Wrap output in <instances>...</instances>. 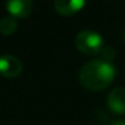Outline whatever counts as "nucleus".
<instances>
[{"label": "nucleus", "mask_w": 125, "mask_h": 125, "mask_svg": "<svg viewBox=\"0 0 125 125\" xmlns=\"http://www.w3.org/2000/svg\"><path fill=\"white\" fill-rule=\"evenodd\" d=\"M110 125H125V120H116Z\"/></svg>", "instance_id": "nucleus-9"}, {"label": "nucleus", "mask_w": 125, "mask_h": 125, "mask_svg": "<svg viewBox=\"0 0 125 125\" xmlns=\"http://www.w3.org/2000/svg\"><path fill=\"white\" fill-rule=\"evenodd\" d=\"M6 8L14 18H27L32 11V0H7Z\"/></svg>", "instance_id": "nucleus-4"}, {"label": "nucleus", "mask_w": 125, "mask_h": 125, "mask_svg": "<svg viewBox=\"0 0 125 125\" xmlns=\"http://www.w3.org/2000/svg\"><path fill=\"white\" fill-rule=\"evenodd\" d=\"M23 70V63L18 57L11 54L0 57V74L7 78H16Z\"/></svg>", "instance_id": "nucleus-3"}, {"label": "nucleus", "mask_w": 125, "mask_h": 125, "mask_svg": "<svg viewBox=\"0 0 125 125\" xmlns=\"http://www.w3.org/2000/svg\"><path fill=\"white\" fill-rule=\"evenodd\" d=\"M16 28H18L16 18L11 16V15H7V16L0 19V34L1 35H4V36L12 35L16 31Z\"/></svg>", "instance_id": "nucleus-7"}, {"label": "nucleus", "mask_w": 125, "mask_h": 125, "mask_svg": "<svg viewBox=\"0 0 125 125\" xmlns=\"http://www.w3.org/2000/svg\"><path fill=\"white\" fill-rule=\"evenodd\" d=\"M86 0H54V8L62 16H71L85 6Z\"/></svg>", "instance_id": "nucleus-6"}, {"label": "nucleus", "mask_w": 125, "mask_h": 125, "mask_svg": "<svg viewBox=\"0 0 125 125\" xmlns=\"http://www.w3.org/2000/svg\"><path fill=\"white\" fill-rule=\"evenodd\" d=\"M116 77V67L105 59H93L81 67L78 74L79 83L89 90H104L113 82Z\"/></svg>", "instance_id": "nucleus-1"}, {"label": "nucleus", "mask_w": 125, "mask_h": 125, "mask_svg": "<svg viewBox=\"0 0 125 125\" xmlns=\"http://www.w3.org/2000/svg\"><path fill=\"white\" fill-rule=\"evenodd\" d=\"M101 54H102V59L110 62V59H113V58L116 57V50H114L113 47H105V49L101 51Z\"/></svg>", "instance_id": "nucleus-8"}, {"label": "nucleus", "mask_w": 125, "mask_h": 125, "mask_svg": "<svg viewBox=\"0 0 125 125\" xmlns=\"http://www.w3.org/2000/svg\"><path fill=\"white\" fill-rule=\"evenodd\" d=\"M75 47L78 51L86 55H95L104 50L102 35L93 30L79 31L75 36Z\"/></svg>", "instance_id": "nucleus-2"}, {"label": "nucleus", "mask_w": 125, "mask_h": 125, "mask_svg": "<svg viewBox=\"0 0 125 125\" xmlns=\"http://www.w3.org/2000/svg\"><path fill=\"white\" fill-rule=\"evenodd\" d=\"M108 108L116 114H125V87H116L109 93Z\"/></svg>", "instance_id": "nucleus-5"}]
</instances>
